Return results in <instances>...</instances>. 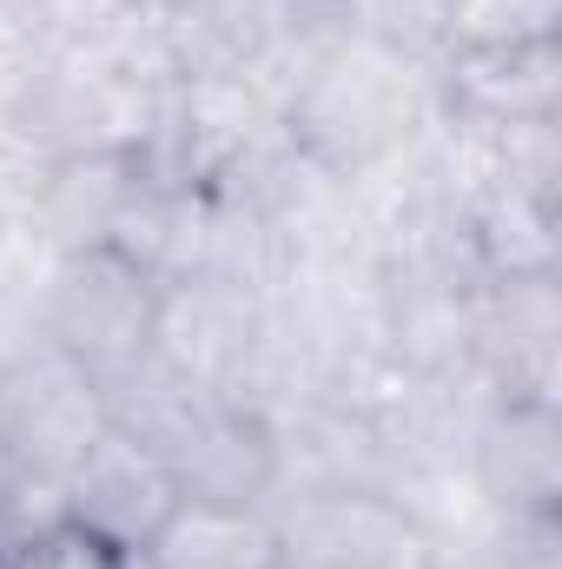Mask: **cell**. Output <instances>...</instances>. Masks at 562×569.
Returning a JSON list of instances; mask_svg holds the SVG:
<instances>
[{"instance_id": "obj_11", "label": "cell", "mask_w": 562, "mask_h": 569, "mask_svg": "<svg viewBox=\"0 0 562 569\" xmlns=\"http://www.w3.org/2000/svg\"><path fill=\"white\" fill-rule=\"evenodd\" d=\"M7 219H13V212H7V206H0V226H7Z\"/></svg>"}, {"instance_id": "obj_8", "label": "cell", "mask_w": 562, "mask_h": 569, "mask_svg": "<svg viewBox=\"0 0 562 569\" xmlns=\"http://www.w3.org/2000/svg\"><path fill=\"white\" fill-rule=\"evenodd\" d=\"M0 569H140L133 550L87 530L60 483H13L0 497Z\"/></svg>"}, {"instance_id": "obj_9", "label": "cell", "mask_w": 562, "mask_h": 569, "mask_svg": "<svg viewBox=\"0 0 562 569\" xmlns=\"http://www.w3.org/2000/svg\"><path fill=\"white\" fill-rule=\"evenodd\" d=\"M483 477L530 523H543L556 510L562 450H556V405L550 398H510L496 411V425L483 430Z\"/></svg>"}, {"instance_id": "obj_4", "label": "cell", "mask_w": 562, "mask_h": 569, "mask_svg": "<svg viewBox=\"0 0 562 569\" xmlns=\"http://www.w3.org/2000/svg\"><path fill=\"white\" fill-rule=\"evenodd\" d=\"M284 569H436V543L418 517L378 490H318L279 517Z\"/></svg>"}, {"instance_id": "obj_3", "label": "cell", "mask_w": 562, "mask_h": 569, "mask_svg": "<svg viewBox=\"0 0 562 569\" xmlns=\"http://www.w3.org/2000/svg\"><path fill=\"white\" fill-rule=\"evenodd\" d=\"M152 318H159V279L120 259V252H67L53 305H47V345L80 358L100 391L152 358Z\"/></svg>"}, {"instance_id": "obj_7", "label": "cell", "mask_w": 562, "mask_h": 569, "mask_svg": "<svg viewBox=\"0 0 562 569\" xmlns=\"http://www.w3.org/2000/svg\"><path fill=\"white\" fill-rule=\"evenodd\" d=\"M450 100L483 127L556 120V40L450 47Z\"/></svg>"}, {"instance_id": "obj_2", "label": "cell", "mask_w": 562, "mask_h": 569, "mask_svg": "<svg viewBox=\"0 0 562 569\" xmlns=\"http://www.w3.org/2000/svg\"><path fill=\"white\" fill-rule=\"evenodd\" d=\"M113 425L100 378L67 358L60 345H33L27 358L0 365V443L13 457V477L60 483L93 450V437Z\"/></svg>"}, {"instance_id": "obj_10", "label": "cell", "mask_w": 562, "mask_h": 569, "mask_svg": "<svg viewBox=\"0 0 562 569\" xmlns=\"http://www.w3.org/2000/svg\"><path fill=\"white\" fill-rule=\"evenodd\" d=\"M562 0H443L450 47H510V40H556ZM443 47V53H450Z\"/></svg>"}, {"instance_id": "obj_1", "label": "cell", "mask_w": 562, "mask_h": 569, "mask_svg": "<svg viewBox=\"0 0 562 569\" xmlns=\"http://www.w3.org/2000/svg\"><path fill=\"white\" fill-rule=\"evenodd\" d=\"M418 73L423 60L384 53L358 33H344L291 100V133L324 166H364L384 146H398L418 120Z\"/></svg>"}, {"instance_id": "obj_6", "label": "cell", "mask_w": 562, "mask_h": 569, "mask_svg": "<svg viewBox=\"0 0 562 569\" xmlns=\"http://www.w3.org/2000/svg\"><path fill=\"white\" fill-rule=\"evenodd\" d=\"M140 569H284L279 510L232 497H179L145 537Z\"/></svg>"}, {"instance_id": "obj_5", "label": "cell", "mask_w": 562, "mask_h": 569, "mask_svg": "<svg viewBox=\"0 0 562 569\" xmlns=\"http://www.w3.org/2000/svg\"><path fill=\"white\" fill-rule=\"evenodd\" d=\"M185 490H179V477H172V463L133 437L127 425H107L93 437V450L73 463V477H67V510L87 523V530H100V537H113L120 550H133L140 557L145 537L172 517V503H179Z\"/></svg>"}]
</instances>
